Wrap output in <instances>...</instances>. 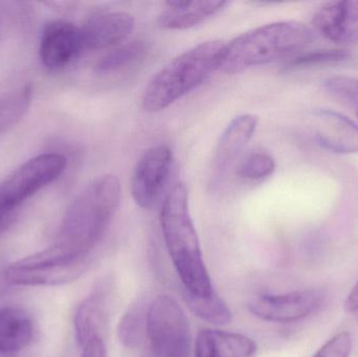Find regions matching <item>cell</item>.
I'll list each match as a JSON object with an SVG mask.
<instances>
[{"label": "cell", "mask_w": 358, "mask_h": 357, "mask_svg": "<svg viewBox=\"0 0 358 357\" xmlns=\"http://www.w3.org/2000/svg\"><path fill=\"white\" fill-rule=\"evenodd\" d=\"M350 54L345 50H319L294 57L284 65L283 71H304L315 67L328 66L345 62Z\"/></svg>", "instance_id": "cell-22"}, {"label": "cell", "mask_w": 358, "mask_h": 357, "mask_svg": "<svg viewBox=\"0 0 358 357\" xmlns=\"http://www.w3.org/2000/svg\"><path fill=\"white\" fill-rule=\"evenodd\" d=\"M149 304L144 300H138L122 316L117 326V335L125 347L136 349L147 339V312Z\"/></svg>", "instance_id": "cell-19"}, {"label": "cell", "mask_w": 358, "mask_h": 357, "mask_svg": "<svg viewBox=\"0 0 358 357\" xmlns=\"http://www.w3.org/2000/svg\"><path fill=\"white\" fill-rule=\"evenodd\" d=\"M159 220L183 291L197 297L213 295L214 287L202 257L199 238L189 214V192L183 182L176 184L164 199Z\"/></svg>", "instance_id": "cell-2"}, {"label": "cell", "mask_w": 358, "mask_h": 357, "mask_svg": "<svg viewBox=\"0 0 358 357\" xmlns=\"http://www.w3.org/2000/svg\"><path fill=\"white\" fill-rule=\"evenodd\" d=\"M325 88L328 94L340 101L345 106L353 109L358 117V79L336 75L325 81Z\"/></svg>", "instance_id": "cell-25"}, {"label": "cell", "mask_w": 358, "mask_h": 357, "mask_svg": "<svg viewBox=\"0 0 358 357\" xmlns=\"http://www.w3.org/2000/svg\"><path fill=\"white\" fill-rule=\"evenodd\" d=\"M259 117L244 113L234 117L223 130L217 142L212 159L210 187L216 188L227 172L248 146L258 128Z\"/></svg>", "instance_id": "cell-11"}, {"label": "cell", "mask_w": 358, "mask_h": 357, "mask_svg": "<svg viewBox=\"0 0 358 357\" xmlns=\"http://www.w3.org/2000/svg\"><path fill=\"white\" fill-rule=\"evenodd\" d=\"M275 170V159L265 152L250 153L240 163L238 174L250 182H262Z\"/></svg>", "instance_id": "cell-24"}, {"label": "cell", "mask_w": 358, "mask_h": 357, "mask_svg": "<svg viewBox=\"0 0 358 357\" xmlns=\"http://www.w3.org/2000/svg\"><path fill=\"white\" fill-rule=\"evenodd\" d=\"M84 50L80 27L63 20L52 21L46 25L39 48L40 59L46 68H64Z\"/></svg>", "instance_id": "cell-12"}, {"label": "cell", "mask_w": 358, "mask_h": 357, "mask_svg": "<svg viewBox=\"0 0 358 357\" xmlns=\"http://www.w3.org/2000/svg\"><path fill=\"white\" fill-rule=\"evenodd\" d=\"M315 119V134L324 148L338 154L358 152V125L355 121L331 109H317Z\"/></svg>", "instance_id": "cell-15"}, {"label": "cell", "mask_w": 358, "mask_h": 357, "mask_svg": "<svg viewBox=\"0 0 358 357\" xmlns=\"http://www.w3.org/2000/svg\"><path fill=\"white\" fill-rule=\"evenodd\" d=\"M224 46L221 40L200 42L162 67L145 88L142 99L145 111L165 110L201 85L219 68Z\"/></svg>", "instance_id": "cell-4"}, {"label": "cell", "mask_w": 358, "mask_h": 357, "mask_svg": "<svg viewBox=\"0 0 358 357\" xmlns=\"http://www.w3.org/2000/svg\"><path fill=\"white\" fill-rule=\"evenodd\" d=\"M326 301L320 289H306L282 295H264L255 298L248 310L259 320L269 323H294L319 312Z\"/></svg>", "instance_id": "cell-8"}, {"label": "cell", "mask_w": 358, "mask_h": 357, "mask_svg": "<svg viewBox=\"0 0 358 357\" xmlns=\"http://www.w3.org/2000/svg\"><path fill=\"white\" fill-rule=\"evenodd\" d=\"M171 149L157 145L140 157L131 177L132 198L142 209H151L159 201L171 172Z\"/></svg>", "instance_id": "cell-9"}, {"label": "cell", "mask_w": 358, "mask_h": 357, "mask_svg": "<svg viewBox=\"0 0 358 357\" xmlns=\"http://www.w3.org/2000/svg\"><path fill=\"white\" fill-rule=\"evenodd\" d=\"M136 20L129 13L107 10L92 15L81 29L84 50L113 48L125 41L134 31Z\"/></svg>", "instance_id": "cell-14"}, {"label": "cell", "mask_w": 358, "mask_h": 357, "mask_svg": "<svg viewBox=\"0 0 358 357\" xmlns=\"http://www.w3.org/2000/svg\"><path fill=\"white\" fill-rule=\"evenodd\" d=\"M92 261V258L73 255L54 245L8 266L4 280L14 286H58L77 280Z\"/></svg>", "instance_id": "cell-5"}, {"label": "cell", "mask_w": 358, "mask_h": 357, "mask_svg": "<svg viewBox=\"0 0 358 357\" xmlns=\"http://www.w3.org/2000/svg\"><path fill=\"white\" fill-rule=\"evenodd\" d=\"M113 295V279L104 278L96 283L90 297L78 307L73 325L76 337L82 348L94 340H104L108 328Z\"/></svg>", "instance_id": "cell-10"}, {"label": "cell", "mask_w": 358, "mask_h": 357, "mask_svg": "<svg viewBox=\"0 0 358 357\" xmlns=\"http://www.w3.org/2000/svg\"><path fill=\"white\" fill-rule=\"evenodd\" d=\"M66 165V159L58 153L29 159L0 184V207L16 211L21 203L59 178Z\"/></svg>", "instance_id": "cell-7"}, {"label": "cell", "mask_w": 358, "mask_h": 357, "mask_svg": "<svg viewBox=\"0 0 358 357\" xmlns=\"http://www.w3.org/2000/svg\"><path fill=\"white\" fill-rule=\"evenodd\" d=\"M345 310L349 314H355L358 310V281L347 297Z\"/></svg>", "instance_id": "cell-28"}, {"label": "cell", "mask_w": 358, "mask_h": 357, "mask_svg": "<svg viewBox=\"0 0 358 357\" xmlns=\"http://www.w3.org/2000/svg\"><path fill=\"white\" fill-rule=\"evenodd\" d=\"M313 27L338 45H358V1L340 0L324 3L313 19Z\"/></svg>", "instance_id": "cell-13"}, {"label": "cell", "mask_w": 358, "mask_h": 357, "mask_svg": "<svg viewBox=\"0 0 358 357\" xmlns=\"http://www.w3.org/2000/svg\"><path fill=\"white\" fill-rule=\"evenodd\" d=\"M146 44L140 40L130 41L109 52L96 65L100 73H111L126 68L144 57Z\"/></svg>", "instance_id": "cell-21"}, {"label": "cell", "mask_w": 358, "mask_h": 357, "mask_svg": "<svg viewBox=\"0 0 358 357\" xmlns=\"http://www.w3.org/2000/svg\"><path fill=\"white\" fill-rule=\"evenodd\" d=\"M121 201V184L113 174L88 184L69 205L55 245L80 257L92 258Z\"/></svg>", "instance_id": "cell-1"}, {"label": "cell", "mask_w": 358, "mask_h": 357, "mask_svg": "<svg viewBox=\"0 0 358 357\" xmlns=\"http://www.w3.org/2000/svg\"><path fill=\"white\" fill-rule=\"evenodd\" d=\"M310 29L296 20L255 27L225 43L219 71L236 73L299 54L313 41Z\"/></svg>", "instance_id": "cell-3"}, {"label": "cell", "mask_w": 358, "mask_h": 357, "mask_svg": "<svg viewBox=\"0 0 358 357\" xmlns=\"http://www.w3.org/2000/svg\"><path fill=\"white\" fill-rule=\"evenodd\" d=\"M355 314H357V320H358V310L357 312H355Z\"/></svg>", "instance_id": "cell-30"}, {"label": "cell", "mask_w": 358, "mask_h": 357, "mask_svg": "<svg viewBox=\"0 0 358 357\" xmlns=\"http://www.w3.org/2000/svg\"><path fill=\"white\" fill-rule=\"evenodd\" d=\"M81 357H108L104 340L96 339L82 348Z\"/></svg>", "instance_id": "cell-27"}, {"label": "cell", "mask_w": 358, "mask_h": 357, "mask_svg": "<svg viewBox=\"0 0 358 357\" xmlns=\"http://www.w3.org/2000/svg\"><path fill=\"white\" fill-rule=\"evenodd\" d=\"M182 297L189 309L202 321L215 326H225L231 323V309L216 293L208 297H197L182 291Z\"/></svg>", "instance_id": "cell-20"}, {"label": "cell", "mask_w": 358, "mask_h": 357, "mask_svg": "<svg viewBox=\"0 0 358 357\" xmlns=\"http://www.w3.org/2000/svg\"><path fill=\"white\" fill-rule=\"evenodd\" d=\"M33 340V323L25 310L18 307L0 309V354L22 351Z\"/></svg>", "instance_id": "cell-18"}, {"label": "cell", "mask_w": 358, "mask_h": 357, "mask_svg": "<svg viewBox=\"0 0 358 357\" xmlns=\"http://www.w3.org/2000/svg\"><path fill=\"white\" fill-rule=\"evenodd\" d=\"M256 354L257 344L250 337L206 328L198 333L194 357H255Z\"/></svg>", "instance_id": "cell-17"}, {"label": "cell", "mask_w": 358, "mask_h": 357, "mask_svg": "<svg viewBox=\"0 0 358 357\" xmlns=\"http://www.w3.org/2000/svg\"><path fill=\"white\" fill-rule=\"evenodd\" d=\"M15 212L16 211H10V210L0 207V234L4 232L14 221Z\"/></svg>", "instance_id": "cell-29"}, {"label": "cell", "mask_w": 358, "mask_h": 357, "mask_svg": "<svg viewBox=\"0 0 358 357\" xmlns=\"http://www.w3.org/2000/svg\"><path fill=\"white\" fill-rule=\"evenodd\" d=\"M31 87H23L0 101V134L22 119L31 104Z\"/></svg>", "instance_id": "cell-23"}, {"label": "cell", "mask_w": 358, "mask_h": 357, "mask_svg": "<svg viewBox=\"0 0 358 357\" xmlns=\"http://www.w3.org/2000/svg\"><path fill=\"white\" fill-rule=\"evenodd\" d=\"M147 339L155 357L191 356L189 321L173 298L161 295L149 304Z\"/></svg>", "instance_id": "cell-6"}, {"label": "cell", "mask_w": 358, "mask_h": 357, "mask_svg": "<svg viewBox=\"0 0 358 357\" xmlns=\"http://www.w3.org/2000/svg\"><path fill=\"white\" fill-rule=\"evenodd\" d=\"M352 350V337L343 331L324 344L313 357H349Z\"/></svg>", "instance_id": "cell-26"}, {"label": "cell", "mask_w": 358, "mask_h": 357, "mask_svg": "<svg viewBox=\"0 0 358 357\" xmlns=\"http://www.w3.org/2000/svg\"><path fill=\"white\" fill-rule=\"evenodd\" d=\"M227 3L221 0L168 1L159 13L157 23L162 29L170 31L191 29L216 16Z\"/></svg>", "instance_id": "cell-16"}]
</instances>
